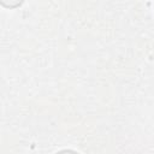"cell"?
<instances>
[{
    "instance_id": "cell-1",
    "label": "cell",
    "mask_w": 154,
    "mask_h": 154,
    "mask_svg": "<svg viewBox=\"0 0 154 154\" xmlns=\"http://www.w3.org/2000/svg\"><path fill=\"white\" fill-rule=\"evenodd\" d=\"M55 154H79V153L76 152V150H72V149H63V150H59Z\"/></svg>"
}]
</instances>
